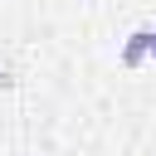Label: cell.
Here are the masks:
<instances>
[{
  "mask_svg": "<svg viewBox=\"0 0 156 156\" xmlns=\"http://www.w3.org/2000/svg\"><path fill=\"white\" fill-rule=\"evenodd\" d=\"M151 58H156V29H151Z\"/></svg>",
  "mask_w": 156,
  "mask_h": 156,
  "instance_id": "obj_2",
  "label": "cell"
},
{
  "mask_svg": "<svg viewBox=\"0 0 156 156\" xmlns=\"http://www.w3.org/2000/svg\"><path fill=\"white\" fill-rule=\"evenodd\" d=\"M151 58V29H132L127 44H122V68H136Z\"/></svg>",
  "mask_w": 156,
  "mask_h": 156,
  "instance_id": "obj_1",
  "label": "cell"
}]
</instances>
